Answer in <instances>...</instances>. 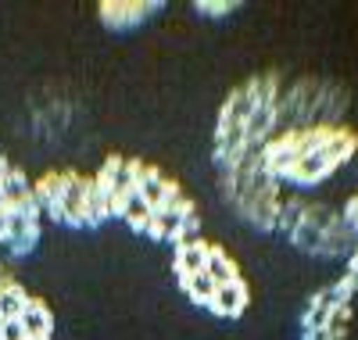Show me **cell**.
Masks as SVG:
<instances>
[{
  "instance_id": "obj_2",
  "label": "cell",
  "mask_w": 358,
  "mask_h": 340,
  "mask_svg": "<svg viewBox=\"0 0 358 340\" xmlns=\"http://www.w3.org/2000/svg\"><path fill=\"white\" fill-rule=\"evenodd\" d=\"M280 90L283 83L276 72H258L226 94L212 129L215 169H229L236 162L255 158L280 133Z\"/></svg>"
},
{
  "instance_id": "obj_10",
  "label": "cell",
  "mask_w": 358,
  "mask_h": 340,
  "mask_svg": "<svg viewBox=\"0 0 358 340\" xmlns=\"http://www.w3.org/2000/svg\"><path fill=\"white\" fill-rule=\"evenodd\" d=\"M54 308L15 276L0 280V340H54Z\"/></svg>"
},
{
  "instance_id": "obj_16",
  "label": "cell",
  "mask_w": 358,
  "mask_h": 340,
  "mask_svg": "<svg viewBox=\"0 0 358 340\" xmlns=\"http://www.w3.org/2000/svg\"><path fill=\"white\" fill-rule=\"evenodd\" d=\"M8 276H11V272H8V258L0 255V280H8Z\"/></svg>"
},
{
  "instance_id": "obj_6",
  "label": "cell",
  "mask_w": 358,
  "mask_h": 340,
  "mask_svg": "<svg viewBox=\"0 0 358 340\" xmlns=\"http://www.w3.org/2000/svg\"><path fill=\"white\" fill-rule=\"evenodd\" d=\"M219 190L226 208L241 219L244 226L258 233H276L280 211H283V183L262 165V158L236 162L229 169H219Z\"/></svg>"
},
{
  "instance_id": "obj_9",
  "label": "cell",
  "mask_w": 358,
  "mask_h": 340,
  "mask_svg": "<svg viewBox=\"0 0 358 340\" xmlns=\"http://www.w3.org/2000/svg\"><path fill=\"white\" fill-rule=\"evenodd\" d=\"M348 108H351V94L337 79L301 76L280 90V129L341 126Z\"/></svg>"
},
{
  "instance_id": "obj_3",
  "label": "cell",
  "mask_w": 358,
  "mask_h": 340,
  "mask_svg": "<svg viewBox=\"0 0 358 340\" xmlns=\"http://www.w3.org/2000/svg\"><path fill=\"white\" fill-rule=\"evenodd\" d=\"M172 280L194 308L215 319H241L251 308V283L219 240L194 236L172 247Z\"/></svg>"
},
{
  "instance_id": "obj_5",
  "label": "cell",
  "mask_w": 358,
  "mask_h": 340,
  "mask_svg": "<svg viewBox=\"0 0 358 340\" xmlns=\"http://www.w3.org/2000/svg\"><path fill=\"white\" fill-rule=\"evenodd\" d=\"M276 233L287 236L294 251L315 262H348L355 251V233L348 229L341 208L326 201H308V197H287L280 211Z\"/></svg>"
},
{
  "instance_id": "obj_1",
  "label": "cell",
  "mask_w": 358,
  "mask_h": 340,
  "mask_svg": "<svg viewBox=\"0 0 358 340\" xmlns=\"http://www.w3.org/2000/svg\"><path fill=\"white\" fill-rule=\"evenodd\" d=\"M94 179L108 222L115 219L133 233L169 247L201 236V204L162 165L115 150L97 165Z\"/></svg>"
},
{
  "instance_id": "obj_13",
  "label": "cell",
  "mask_w": 358,
  "mask_h": 340,
  "mask_svg": "<svg viewBox=\"0 0 358 340\" xmlns=\"http://www.w3.org/2000/svg\"><path fill=\"white\" fill-rule=\"evenodd\" d=\"M194 11L201 15V18H226V15H236L241 11V4H236V0H197L194 4Z\"/></svg>"
},
{
  "instance_id": "obj_8",
  "label": "cell",
  "mask_w": 358,
  "mask_h": 340,
  "mask_svg": "<svg viewBox=\"0 0 358 340\" xmlns=\"http://www.w3.org/2000/svg\"><path fill=\"white\" fill-rule=\"evenodd\" d=\"M40 211L50 215L57 226L69 229H97L108 222L97 179L76 169H47L33 183Z\"/></svg>"
},
{
  "instance_id": "obj_15",
  "label": "cell",
  "mask_w": 358,
  "mask_h": 340,
  "mask_svg": "<svg viewBox=\"0 0 358 340\" xmlns=\"http://www.w3.org/2000/svg\"><path fill=\"white\" fill-rule=\"evenodd\" d=\"M341 215H344V222H348V229H351V233H355V240H358V194H351V197L344 201Z\"/></svg>"
},
{
  "instance_id": "obj_11",
  "label": "cell",
  "mask_w": 358,
  "mask_h": 340,
  "mask_svg": "<svg viewBox=\"0 0 358 340\" xmlns=\"http://www.w3.org/2000/svg\"><path fill=\"white\" fill-rule=\"evenodd\" d=\"M355 323V294L344 280L322 283L308 294L297 316V337L301 340H348Z\"/></svg>"
},
{
  "instance_id": "obj_7",
  "label": "cell",
  "mask_w": 358,
  "mask_h": 340,
  "mask_svg": "<svg viewBox=\"0 0 358 340\" xmlns=\"http://www.w3.org/2000/svg\"><path fill=\"white\" fill-rule=\"evenodd\" d=\"M43 236V211L29 179L8 154H0V255L29 258Z\"/></svg>"
},
{
  "instance_id": "obj_4",
  "label": "cell",
  "mask_w": 358,
  "mask_h": 340,
  "mask_svg": "<svg viewBox=\"0 0 358 340\" xmlns=\"http://www.w3.org/2000/svg\"><path fill=\"white\" fill-rule=\"evenodd\" d=\"M358 154V133L351 126H312V129H280L262 147V165L287 187H319L334 179Z\"/></svg>"
},
{
  "instance_id": "obj_14",
  "label": "cell",
  "mask_w": 358,
  "mask_h": 340,
  "mask_svg": "<svg viewBox=\"0 0 358 340\" xmlns=\"http://www.w3.org/2000/svg\"><path fill=\"white\" fill-rule=\"evenodd\" d=\"M341 280L348 283L351 294H358V243H355V251H351L348 262H344V276H341Z\"/></svg>"
},
{
  "instance_id": "obj_12",
  "label": "cell",
  "mask_w": 358,
  "mask_h": 340,
  "mask_svg": "<svg viewBox=\"0 0 358 340\" xmlns=\"http://www.w3.org/2000/svg\"><path fill=\"white\" fill-rule=\"evenodd\" d=\"M158 11H162V0H101L97 4V18H101V25L111 29V33L140 29L147 18H155Z\"/></svg>"
}]
</instances>
